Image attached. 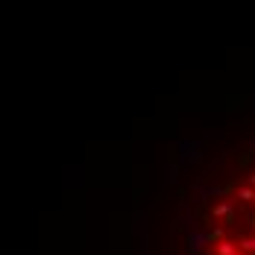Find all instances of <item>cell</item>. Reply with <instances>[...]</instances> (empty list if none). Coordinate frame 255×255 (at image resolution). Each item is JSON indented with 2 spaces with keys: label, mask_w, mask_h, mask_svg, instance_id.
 Here are the masks:
<instances>
[{
  "label": "cell",
  "mask_w": 255,
  "mask_h": 255,
  "mask_svg": "<svg viewBox=\"0 0 255 255\" xmlns=\"http://www.w3.org/2000/svg\"><path fill=\"white\" fill-rule=\"evenodd\" d=\"M191 255H255V164L241 158V179L214 188L205 197L203 235Z\"/></svg>",
  "instance_id": "obj_1"
}]
</instances>
